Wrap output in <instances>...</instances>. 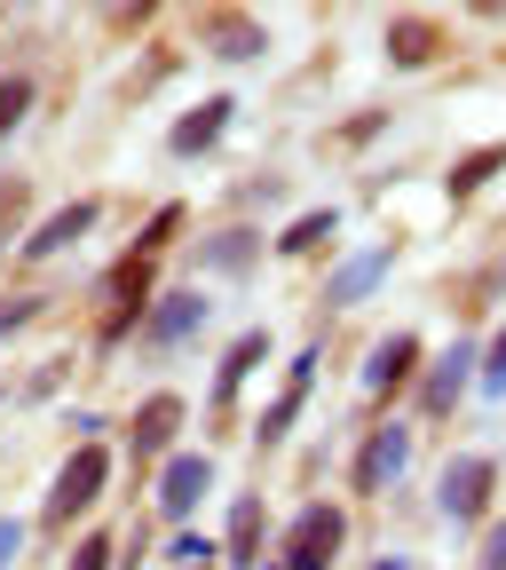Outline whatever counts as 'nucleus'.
I'll return each instance as SVG.
<instances>
[{
  "mask_svg": "<svg viewBox=\"0 0 506 570\" xmlns=\"http://www.w3.org/2000/svg\"><path fill=\"white\" fill-rule=\"evenodd\" d=\"M111 483H119V444L111 436H80V444L56 460V475H48V499H40V515H32V539L71 547V531H88L103 515Z\"/></svg>",
  "mask_w": 506,
  "mask_h": 570,
  "instance_id": "obj_1",
  "label": "nucleus"
},
{
  "mask_svg": "<svg viewBox=\"0 0 506 570\" xmlns=\"http://www.w3.org/2000/svg\"><path fill=\"white\" fill-rule=\"evenodd\" d=\"M167 285V262H142V254H111V269L96 277V294H88V356H119V348H135V333H142V309H151V294Z\"/></svg>",
  "mask_w": 506,
  "mask_h": 570,
  "instance_id": "obj_2",
  "label": "nucleus"
},
{
  "mask_svg": "<svg viewBox=\"0 0 506 570\" xmlns=\"http://www.w3.org/2000/svg\"><path fill=\"white\" fill-rule=\"evenodd\" d=\"M182 428H190V396H182V389H142V396L119 412L111 444H119V475H127V491H151L159 460L182 452Z\"/></svg>",
  "mask_w": 506,
  "mask_h": 570,
  "instance_id": "obj_3",
  "label": "nucleus"
},
{
  "mask_svg": "<svg viewBox=\"0 0 506 570\" xmlns=\"http://www.w3.org/2000/svg\"><path fill=\"white\" fill-rule=\"evenodd\" d=\"M348 539H356V508L333 499V491H309L301 508L277 523L261 570H340L348 562Z\"/></svg>",
  "mask_w": 506,
  "mask_h": 570,
  "instance_id": "obj_4",
  "label": "nucleus"
},
{
  "mask_svg": "<svg viewBox=\"0 0 506 570\" xmlns=\"http://www.w3.org/2000/svg\"><path fill=\"white\" fill-rule=\"evenodd\" d=\"M419 460V420L411 412H380L356 428V444H348V508H373V499H388Z\"/></svg>",
  "mask_w": 506,
  "mask_h": 570,
  "instance_id": "obj_5",
  "label": "nucleus"
},
{
  "mask_svg": "<svg viewBox=\"0 0 506 570\" xmlns=\"http://www.w3.org/2000/svg\"><path fill=\"white\" fill-rule=\"evenodd\" d=\"M475 356H483V325H459L444 348H427V365H419V381H411L404 412H411L419 428H452V420H459V404L475 396Z\"/></svg>",
  "mask_w": 506,
  "mask_h": 570,
  "instance_id": "obj_6",
  "label": "nucleus"
},
{
  "mask_svg": "<svg viewBox=\"0 0 506 570\" xmlns=\"http://www.w3.org/2000/svg\"><path fill=\"white\" fill-rule=\"evenodd\" d=\"M317 373H325V333H309L294 356H285V373H277L269 404L254 412V428H246L254 468H261V460H277L285 444H294V428H301V412H309V396H317Z\"/></svg>",
  "mask_w": 506,
  "mask_h": 570,
  "instance_id": "obj_7",
  "label": "nucleus"
},
{
  "mask_svg": "<svg viewBox=\"0 0 506 570\" xmlns=\"http://www.w3.org/2000/svg\"><path fill=\"white\" fill-rule=\"evenodd\" d=\"M277 356V333L269 325H246V333H230L222 348H214V373H206V436L214 444H230L238 436V404H246V389H254V373Z\"/></svg>",
  "mask_w": 506,
  "mask_h": 570,
  "instance_id": "obj_8",
  "label": "nucleus"
},
{
  "mask_svg": "<svg viewBox=\"0 0 506 570\" xmlns=\"http://www.w3.org/2000/svg\"><path fill=\"white\" fill-rule=\"evenodd\" d=\"M498 499H506V460H498V452L467 444V452H452V460L436 468V515H444L459 539H475V531L498 515Z\"/></svg>",
  "mask_w": 506,
  "mask_h": 570,
  "instance_id": "obj_9",
  "label": "nucleus"
},
{
  "mask_svg": "<svg viewBox=\"0 0 506 570\" xmlns=\"http://www.w3.org/2000/svg\"><path fill=\"white\" fill-rule=\"evenodd\" d=\"M419 365H427V333H411V325H396V333H373V348L356 356V396H365V420L396 412V404L411 396Z\"/></svg>",
  "mask_w": 506,
  "mask_h": 570,
  "instance_id": "obj_10",
  "label": "nucleus"
},
{
  "mask_svg": "<svg viewBox=\"0 0 506 570\" xmlns=\"http://www.w3.org/2000/svg\"><path fill=\"white\" fill-rule=\"evenodd\" d=\"M214 483H222V460H214L206 444H182V452H167V460H159L151 491H142V499H151L142 515H151L159 531H182V523H198V508L214 499Z\"/></svg>",
  "mask_w": 506,
  "mask_h": 570,
  "instance_id": "obj_11",
  "label": "nucleus"
},
{
  "mask_svg": "<svg viewBox=\"0 0 506 570\" xmlns=\"http://www.w3.org/2000/svg\"><path fill=\"white\" fill-rule=\"evenodd\" d=\"M206 317H214V285H198V277L159 285V294H151V309H142L135 356H151V365H159V356H175V348H198Z\"/></svg>",
  "mask_w": 506,
  "mask_h": 570,
  "instance_id": "obj_12",
  "label": "nucleus"
},
{
  "mask_svg": "<svg viewBox=\"0 0 506 570\" xmlns=\"http://www.w3.org/2000/svg\"><path fill=\"white\" fill-rule=\"evenodd\" d=\"M103 214H111V190H71L63 206H48L40 223L24 230V246L9 254V269H48V262H63L71 246H88V238L103 230Z\"/></svg>",
  "mask_w": 506,
  "mask_h": 570,
  "instance_id": "obj_13",
  "label": "nucleus"
},
{
  "mask_svg": "<svg viewBox=\"0 0 506 570\" xmlns=\"http://www.w3.org/2000/svg\"><path fill=\"white\" fill-rule=\"evenodd\" d=\"M452 48H459V32L436 9H388V24H380V56H388V71H404V80L452 63Z\"/></svg>",
  "mask_w": 506,
  "mask_h": 570,
  "instance_id": "obj_14",
  "label": "nucleus"
},
{
  "mask_svg": "<svg viewBox=\"0 0 506 570\" xmlns=\"http://www.w3.org/2000/svg\"><path fill=\"white\" fill-rule=\"evenodd\" d=\"M261 254H269V230H261V223H238V214H222L214 230H198L190 277H198V285H246V277L261 269Z\"/></svg>",
  "mask_w": 506,
  "mask_h": 570,
  "instance_id": "obj_15",
  "label": "nucleus"
},
{
  "mask_svg": "<svg viewBox=\"0 0 506 570\" xmlns=\"http://www.w3.org/2000/svg\"><path fill=\"white\" fill-rule=\"evenodd\" d=\"M388 269H396V246L380 238V246H356V254H340L325 277H317V333L333 325V317H348V309H365L373 294H380V285H388Z\"/></svg>",
  "mask_w": 506,
  "mask_h": 570,
  "instance_id": "obj_16",
  "label": "nucleus"
},
{
  "mask_svg": "<svg viewBox=\"0 0 506 570\" xmlns=\"http://www.w3.org/2000/svg\"><path fill=\"white\" fill-rule=\"evenodd\" d=\"M190 48H206L214 63H261L269 56V24L246 9V0H206L190 17Z\"/></svg>",
  "mask_w": 506,
  "mask_h": 570,
  "instance_id": "obj_17",
  "label": "nucleus"
},
{
  "mask_svg": "<svg viewBox=\"0 0 506 570\" xmlns=\"http://www.w3.org/2000/svg\"><path fill=\"white\" fill-rule=\"evenodd\" d=\"M269 539H277V508H269V491H261V475H254V483L230 499V515H222V570H261Z\"/></svg>",
  "mask_w": 506,
  "mask_h": 570,
  "instance_id": "obj_18",
  "label": "nucleus"
},
{
  "mask_svg": "<svg viewBox=\"0 0 506 570\" xmlns=\"http://www.w3.org/2000/svg\"><path fill=\"white\" fill-rule=\"evenodd\" d=\"M340 223H348L340 206H301V214H285V223L269 230V262H285V269L325 262V254L340 246Z\"/></svg>",
  "mask_w": 506,
  "mask_h": 570,
  "instance_id": "obj_19",
  "label": "nucleus"
},
{
  "mask_svg": "<svg viewBox=\"0 0 506 570\" xmlns=\"http://www.w3.org/2000/svg\"><path fill=\"white\" fill-rule=\"evenodd\" d=\"M230 119H238V96H230V88L198 96V104L167 127V159H214V151H222V135H230Z\"/></svg>",
  "mask_w": 506,
  "mask_h": 570,
  "instance_id": "obj_20",
  "label": "nucleus"
},
{
  "mask_svg": "<svg viewBox=\"0 0 506 570\" xmlns=\"http://www.w3.org/2000/svg\"><path fill=\"white\" fill-rule=\"evenodd\" d=\"M506 175V135H490V142H467V151L444 167V206L452 214H467V206H483V190Z\"/></svg>",
  "mask_w": 506,
  "mask_h": 570,
  "instance_id": "obj_21",
  "label": "nucleus"
},
{
  "mask_svg": "<svg viewBox=\"0 0 506 570\" xmlns=\"http://www.w3.org/2000/svg\"><path fill=\"white\" fill-rule=\"evenodd\" d=\"M388 127H396V111H388V104H356L348 119H333V127L317 135V159H365Z\"/></svg>",
  "mask_w": 506,
  "mask_h": 570,
  "instance_id": "obj_22",
  "label": "nucleus"
},
{
  "mask_svg": "<svg viewBox=\"0 0 506 570\" xmlns=\"http://www.w3.org/2000/svg\"><path fill=\"white\" fill-rule=\"evenodd\" d=\"M190 223H198V214H190V198H159L151 214H142V223H135V238H127V254H142V262H167L182 238H190Z\"/></svg>",
  "mask_w": 506,
  "mask_h": 570,
  "instance_id": "obj_23",
  "label": "nucleus"
},
{
  "mask_svg": "<svg viewBox=\"0 0 506 570\" xmlns=\"http://www.w3.org/2000/svg\"><path fill=\"white\" fill-rule=\"evenodd\" d=\"M32 223H40V190H32V175H0V262L24 246Z\"/></svg>",
  "mask_w": 506,
  "mask_h": 570,
  "instance_id": "obj_24",
  "label": "nucleus"
},
{
  "mask_svg": "<svg viewBox=\"0 0 506 570\" xmlns=\"http://www.w3.org/2000/svg\"><path fill=\"white\" fill-rule=\"evenodd\" d=\"M119 539H127V531H119L111 515H96L88 531H71V547H63L56 570H119Z\"/></svg>",
  "mask_w": 506,
  "mask_h": 570,
  "instance_id": "obj_25",
  "label": "nucleus"
},
{
  "mask_svg": "<svg viewBox=\"0 0 506 570\" xmlns=\"http://www.w3.org/2000/svg\"><path fill=\"white\" fill-rule=\"evenodd\" d=\"M32 104H40V71L32 63H0V142L32 119Z\"/></svg>",
  "mask_w": 506,
  "mask_h": 570,
  "instance_id": "obj_26",
  "label": "nucleus"
},
{
  "mask_svg": "<svg viewBox=\"0 0 506 570\" xmlns=\"http://www.w3.org/2000/svg\"><path fill=\"white\" fill-rule=\"evenodd\" d=\"M475 396L483 404H506V309L483 325V356H475Z\"/></svg>",
  "mask_w": 506,
  "mask_h": 570,
  "instance_id": "obj_27",
  "label": "nucleus"
},
{
  "mask_svg": "<svg viewBox=\"0 0 506 570\" xmlns=\"http://www.w3.org/2000/svg\"><path fill=\"white\" fill-rule=\"evenodd\" d=\"M285 206V175L277 167H261V175H246L238 190H230V214H238V223H261V214H277Z\"/></svg>",
  "mask_w": 506,
  "mask_h": 570,
  "instance_id": "obj_28",
  "label": "nucleus"
},
{
  "mask_svg": "<svg viewBox=\"0 0 506 570\" xmlns=\"http://www.w3.org/2000/svg\"><path fill=\"white\" fill-rule=\"evenodd\" d=\"M182 71V48H142V71H127V88H119V104H142V96H159L167 80Z\"/></svg>",
  "mask_w": 506,
  "mask_h": 570,
  "instance_id": "obj_29",
  "label": "nucleus"
},
{
  "mask_svg": "<svg viewBox=\"0 0 506 570\" xmlns=\"http://www.w3.org/2000/svg\"><path fill=\"white\" fill-rule=\"evenodd\" d=\"M159 17H167V0H103V32L111 40H142Z\"/></svg>",
  "mask_w": 506,
  "mask_h": 570,
  "instance_id": "obj_30",
  "label": "nucleus"
},
{
  "mask_svg": "<svg viewBox=\"0 0 506 570\" xmlns=\"http://www.w3.org/2000/svg\"><path fill=\"white\" fill-rule=\"evenodd\" d=\"M48 309V294H40V285H0V341H17L32 317Z\"/></svg>",
  "mask_w": 506,
  "mask_h": 570,
  "instance_id": "obj_31",
  "label": "nucleus"
},
{
  "mask_svg": "<svg viewBox=\"0 0 506 570\" xmlns=\"http://www.w3.org/2000/svg\"><path fill=\"white\" fill-rule=\"evenodd\" d=\"M167 562H175V570H182V562H222V539L198 531V523H182V531H167Z\"/></svg>",
  "mask_w": 506,
  "mask_h": 570,
  "instance_id": "obj_32",
  "label": "nucleus"
},
{
  "mask_svg": "<svg viewBox=\"0 0 506 570\" xmlns=\"http://www.w3.org/2000/svg\"><path fill=\"white\" fill-rule=\"evenodd\" d=\"M63 373H71V348H56V356H48V365L17 389V404H48V396H63Z\"/></svg>",
  "mask_w": 506,
  "mask_h": 570,
  "instance_id": "obj_33",
  "label": "nucleus"
},
{
  "mask_svg": "<svg viewBox=\"0 0 506 570\" xmlns=\"http://www.w3.org/2000/svg\"><path fill=\"white\" fill-rule=\"evenodd\" d=\"M24 539H32V523H24V515H0V570L24 554Z\"/></svg>",
  "mask_w": 506,
  "mask_h": 570,
  "instance_id": "obj_34",
  "label": "nucleus"
},
{
  "mask_svg": "<svg viewBox=\"0 0 506 570\" xmlns=\"http://www.w3.org/2000/svg\"><path fill=\"white\" fill-rule=\"evenodd\" d=\"M467 24H506V0H459Z\"/></svg>",
  "mask_w": 506,
  "mask_h": 570,
  "instance_id": "obj_35",
  "label": "nucleus"
},
{
  "mask_svg": "<svg viewBox=\"0 0 506 570\" xmlns=\"http://www.w3.org/2000/svg\"><path fill=\"white\" fill-rule=\"evenodd\" d=\"M365 570H427V562H419V554H388V547H380V554H373Z\"/></svg>",
  "mask_w": 506,
  "mask_h": 570,
  "instance_id": "obj_36",
  "label": "nucleus"
},
{
  "mask_svg": "<svg viewBox=\"0 0 506 570\" xmlns=\"http://www.w3.org/2000/svg\"><path fill=\"white\" fill-rule=\"evenodd\" d=\"M182 570H222V562H182Z\"/></svg>",
  "mask_w": 506,
  "mask_h": 570,
  "instance_id": "obj_37",
  "label": "nucleus"
},
{
  "mask_svg": "<svg viewBox=\"0 0 506 570\" xmlns=\"http://www.w3.org/2000/svg\"><path fill=\"white\" fill-rule=\"evenodd\" d=\"M0 404H9V389H0Z\"/></svg>",
  "mask_w": 506,
  "mask_h": 570,
  "instance_id": "obj_38",
  "label": "nucleus"
}]
</instances>
